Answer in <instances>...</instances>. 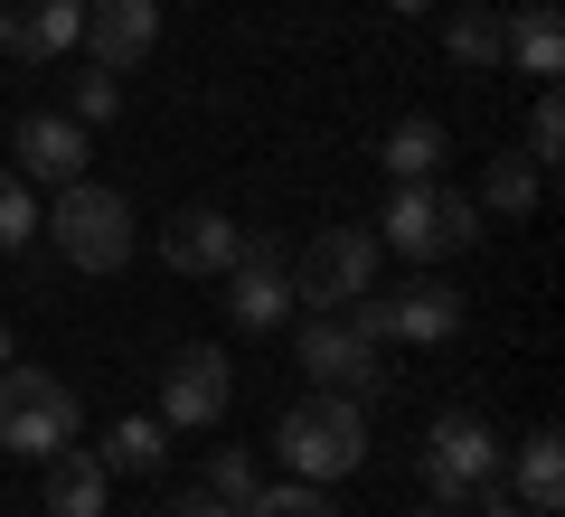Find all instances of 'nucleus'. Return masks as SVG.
<instances>
[{
	"mask_svg": "<svg viewBox=\"0 0 565 517\" xmlns=\"http://www.w3.org/2000/svg\"><path fill=\"white\" fill-rule=\"evenodd\" d=\"M39 236L57 245L76 273H122L132 263V198L104 180H66L57 207H39Z\"/></svg>",
	"mask_w": 565,
	"mask_h": 517,
	"instance_id": "f257e3e1",
	"label": "nucleus"
},
{
	"mask_svg": "<svg viewBox=\"0 0 565 517\" xmlns=\"http://www.w3.org/2000/svg\"><path fill=\"white\" fill-rule=\"evenodd\" d=\"M377 245H396L405 263H444V255H471L481 245V207L444 180H396L386 189V217H377Z\"/></svg>",
	"mask_w": 565,
	"mask_h": 517,
	"instance_id": "f03ea898",
	"label": "nucleus"
},
{
	"mask_svg": "<svg viewBox=\"0 0 565 517\" xmlns=\"http://www.w3.org/2000/svg\"><path fill=\"white\" fill-rule=\"evenodd\" d=\"M274 452H282V471L292 480H349L367 461V414H359V396H302L292 414L274 423Z\"/></svg>",
	"mask_w": 565,
	"mask_h": 517,
	"instance_id": "7ed1b4c3",
	"label": "nucleus"
},
{
	"mask_svg": "<svg viewBox=\"0 0 565 517\" xmlns=\"http://www.w3.org/2000/svg\"><path fill=\"white\" fill-rule=\"evenodd\" d=\"M85 433V405L66 377H47V367H0V452H66V442Z\"/></svg>",
	"mask_w": 565,
	"mask_h": 517,
	"instance_id": "20e7f679",
	"label": "nucleus"
},
{
	"mask_svg": "<svg viewBox=\"0 0 565 517\" xmlns=\"http://www.w3.org/2000/svg\"><path fill=\"white\" fill-rule=\"evenodd\" d=\"M500 433H490L481 414H434L424 423V452H415V471H424V498L434 508H452V498H481L490 480H500Z\"/></svg>",
	"mask_w": 565,
	"mask_h": 517,
	"instance_id": "39448f33",
	"label": "nucleus"
},
{
	"mask_svg": "<svg viewBox=\"0 0 565 517\" xmlns=\"http://www.w3.org/2000/svg\"><path fill=\"white\" fill-rule=\"evenodd\" d=\"M377 255H386V245L367 236V226H321V236L302 245V263H292V301H311V311H349L359 292H377Z\"/></svg>",
	"mask_w": 565,
	"mask_h": 517,
	"instance_id": "423d86ee",
	"label": "nucleus"
},
{
	"mask_svg": "<svg viewBox=\"0 0 565 517\" xmlns=\"http://www.w3.org/2000/svg\"><path fill=\"white\" fill-rule=\"evenodd\" d=\"M462 311H471V301L452 292L444 273H415V282H396V292H359V301H349V320H359L367 338H424V348L462 330Z\"/></svg>",
	"mask_w": 565,
	"mask_h": 517,
	"instance_id": "0eeeda50",
	"label": "nucleus"
},
{
	"mask_svg": "<svg viewBox=\"0 0 565 517\" xmlns=\"http://www.w3.org/2000/svg\"><path fill=\"white\" fill-rule=\"evenodd\" d=\"M302 377H321V396H377V338L349 311L302 320Z\"/></svg>",
	"mask_w": 565,
	"mask_h": 517,
	"instance_id": "6e6552de",
	"label": "nucleus"
},
{
	"mask_svg": "<svg viewBox=\"0 0 565 517\" xmlns=\"http://www.w3.org/2000/svg\"><path fill=\"white\" fill-rule=\"evenodd\" d=\"M282 311H292L282 245H274V236H245L236 263H226V320H236V330H282Z\"/></svg>",
	"mask_w": 565,
	"mask_h": 517,
	"instance_id": "1a4fd4ad",
	"label": "nucleus"
},
{
	"mask_svg": "<svg viewBox=\"0 0 565 517\" xmlns=\"http://www.w3.org/2000/svg\"><path fill=\"white\" fill-rule=\"evenodd\" d=\"M85 57L114 66V76H132L151 47H161V0H85Z\"/></svg>",
	"mask_w": 565,
	"mask_h": 517,
	"instance_id": "9d476101",
	"label": "nucleus"
},
{
	"mask_svg": "<svg viewBox=\"0 0 565 517\" xmlns=\"http://www.w3.org/2000/svg\"><path fill=\"white\" fill-rule=\"evenodd\" d=\"M226 396H236V367H226L217 348H180V358L161 367V423L207 433V423L226 414Z\"/></svg>",
	"mask_w": 565,
	"mask_h": 517,
	"instance_id": "9b49d317",
	"label": "nucleus"
},
{
	"mask_svg": "<svg viewBox=\"0 0 565 517\" xmlns=\"http://www.w3.org/2000/svg\"><path fill=\"white\" fill-rule=\"evenodd\" d=\"M10 170H20L29 189H66V180H85V122H66V114H29L20 132H10Z\"/></svg>",
	"mask_w": 565,
	"mask_h": 517,
	"instance_id": "f8f14e48",
	"label": "nucleus"
},
{
	"mask_svg": "<svg viewBox=\"0 0 565 517\" xmlns=\"http://www.w3.org/2000/svg\"><path fill=\"white\" fill-rule=\"evenodd\" d=\"M76 29H85V0H0V47H10V57H29V66L66 57V47H76Z\"/></svg>",
	"mask_w": 565,
	"mask_h": 517,
	"instance_id": "ddd939ff",
	"label": "nucleus"
},
{
	"mask_svg": "<svg viewBox=\"0 0 565 517\" xmlns=\"http://www.w3.org/2000/svg\"><path fill=\"white\" fill-rule=\"evenodd\" d=\"M236 245H245V226L217 217V207H180V217L161 226V263H170V273H226Z\"/></svg>",
	"mask_w": 565,
	"mask_h": 517,
	"instance_id": "4468645a",
	"label": "nucleus"
},
{
	"mask_svg": "<svg viewBox=\"0 0 565 517\" xmlns=\"http://www.w3.org/2000/svg\"><path fill=\"white\" fill-rule=\"evenodd\" d=\"M104 489H114V471H104L95 452H47L39 461V498H47V517H104Z\"/></svg>",
	"mask_w": 565,
	"mask_h": 517,
	"instance_id": "2eb2a0df",
	"label": "nucleus"
},
{
	"mask_svg": "<svg viewBox=\"0 0 565 517\" xmlns=\"http://www.w3.org/2000/svg\"><path fill=\"white\" fill-rule=\"evenodd\" d=\"M500 57L519 66V76H546V85H556V76H565V10H556V0H527L519 20L500 29Z\"/></svg>",
	"mask_w": 565,
	"mask_h": 517,
	"instance_id": "dca6fc26",
	"label": "nucleus"
},
{
	"mask_svg": "<svg viewBox=\"0 0 565 517\" xmlns=\"http://www.w3.org/2000/svg\"><path fill=\"white\" fill-rule=\"evenodd\" d=\"M444 151H452V132H444V122H434V114H405L396 122V132H386V180H444Z\"/></svg>",
	"mask_w": 565,
	"mask_h": 517,
	"instance_id": "f3484780",
	"label": "nucleus"
},
{
	"mask_svg": "<svg viewBox=\"0 0 565 517\" xmlns=\"http://www.w3.org/2000/svg\"><path fill=\"white\" fill-rule=\"evenodd\" d=\"M104 471H114V480H141V471H161V461H170V423L161 414H122L114 423V433H104Z\"/></svg>",
	"mask_w": 565,
	"mask_h": 517,
	"instance_id": "a211bd4d",
	"label": "nucleus"
},
{
	"mask_svg": "<svg viewBox=\"0 0 565 517\" xmlns=\"http://www.w3.org/2000/svg\"><path fill=\"white\" fill-rule=\"evenodd\" d=\"M556 498H565V442H556V423H537L519 442V508L556 517Z\"/></svg>",
	"mask_w": 565,
	"mask_h": 517,
	"instance_id": "6ab92c4d",
	"label": "nucleus"
},
{
	"mask_svg": "<svg viewBox=\"0 0 565 517\" xmlns=\"http://www.w3.org/2000/svg\"><path fill=\"white\" fill-rule=\"evenodd\" d=\"M500 29H509V10H490V0H462V10L444 20L452 66H500Z\"/></svg>",
	"mask_w": 565,
	"mask_h": 517,
	"instance_id": "aec40b11",
	"label": "nucleus"
},
{
	"mask_svg": "<svg viewBox=\"0 0 565 517\" xmlns=\"http://www.w3.org/2000/svg\"><path fill=\"white\" fill-rule=\"evenodd\" d=\"M537 189H546V170H537V160H527V151H500V160L481 170V198H471V207H500V217H527V207H537Z\"/></svg>",
	"mask_w": 565,
	"mask_h": 517,
	"instance_id": "412c9836",
	"label": "nucleus"
},
{
	"mask_svg": "<svg viewBox=\"0 0 565 517\" xmlns=\"http://www.w3.org/2000/svg\"><path fill=\"white\" fill-rule=\"evenodd\" d=\"M114 114H122V76L85 57V76H66V122H85V132H95V122H114Z\"/></svg>",
	"mask_w": 565,
	"mask_h": 517,
	"instance_id": "4be33fe9",
	"label": "nucleus"
},
{
	"mask_svg": "<svg viewBox=\"0 0 565 517\" xmlns=\"http://www.w3.org/2000/svg\"><path fill=\"white\" fill-rule=\"evenodd\" d=\"M29 245H39V189L0 170V255H29Z\"/></svg>",
	"mask_w": 565,
	"mask_h": 517,
	"instance_id": "5701e85b",
	"label": "nucleus"
},
{
	"mask_svg": "<svg viewBox=\"0 0 565 517\" xmlns=\"http://www.w3.org/2000/svg\"><path fill=\"white\" fill-rule=\"evenodd\" d=\"M245 517H340V508H330L321 480H274V489L245 498Z\"/></svg>",
	"mask_w": 565,
	"mask_h": 517,
	"instance_id": "b1692460",
	"label": "nucleus"
},
{
	"mask_svg": "<svg viewBox=\"0 0 565 517\" xmlns=\"http://www.w3.org/2000/svg\"><path fill=\"white\" fill-rule=\"evenodd\" d=\"M527 160H537V170H556V160H565V104H556V85H546L537 114H527Z\"/></svg>",
	"mask_w": 565,
	"mask_h": 517,
	"instance_id": "393cba45",
	"label": "nucleus"
},
{
	"mask_svg": "<svg viewBox=\"0 0 565 517\" xmlns=\"http://www.w3.org/2000/svg\"><path fill=\"white\" fill-rule=\"evenodd\" d=\"M264 480H255V452H217L207 461V498H226V508H245Z\"/></svg>",
	"mask_w": 565,
	"mask_h": 517,
	"instance_id": "a878e982",
	"label": "nucleus"
},
{
	"mask_svg": "<svg viewBox=\"0 0 565 517\" xmlns=\"http://www.w3.org/2000/svg\"><path fill=\"white\" fill-rule=\"evenodd\" d=\"M170 517H245V508H226V498H207V489H180V498H170Z\"/></svg>",
	"mask_w": 565,
	"mask_h": 517,
	"instance_id": "bb28decb",
	"label": "nucleus"
},
{
	"mask_svg": "<svg viewBox=\"0 0 565 517\" xmlns=\"http://www.w3.org/2000/svg\"><path fill=\"white\" fill-rule=\"evenodd\" d=\"M481 517H537V508H519V498H509L500 480H490V489H481Z\"/></svg>",
	"mask_w": 565,
	"mask_h": 517,
	"instance_id": "cd10ccee",
	"label": "nucleus"
},
{
	"mask_svg": "<svg viewBox=\"0 0 565 517\" xmlns=\"http://www.w3.org/2000/svg\"><path fill=\"white\" fill-rule=\"evenodd\" d=\"M386 10H405V20H424V10H434V0H386Z\"/></svg>",
	"mask_w": 565,
	"mask_h": 517,
	"instance_id": "c85d7f7f",
	"label": "nucleus"
},
{
	"mask_svg": "<svg viewBox=\"0 0 565 517\" xmlns=\"http://www.w3.org/2000/svg\"><path fill=\"white\" fill-rule=\"evenodd\" d=\"M0 367H10V320H0Z\"/></svg>",
	"mask_w": 565,
	"mask_h": 517,
	"instance_id": "c756f323",
	"label": "nucleus"
},
{
	"mask_svg": "<svg viewBox=\"0 0 565 517\" xmlns=\"http://www.w3.org/2000/svg\"><path fill=\"white\" fill-rule=\"evenodd\" d=\"M424 517H444V508H424Z\"/></svg>",
	"mask_w": 565,
	"mask_h": 517,
	"instance_id": "7c9ffc66",
	"label": "nucleus"
}]
</instances>
